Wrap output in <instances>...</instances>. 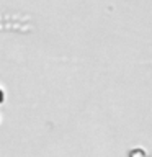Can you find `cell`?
Here are the masks:
<instances>
[{"mask_svg":"<svg viewBox=\"0 0 152 157\" xmlns=\"http://www.w3.org/2000/svg\"><path fill=\"white\" fill-rule=\"evenodd\" d=\"M129 157H147V154H146V151H142V149H132L129 152Z\"/></svg>","mask_w":152,"mask_h":157,"instance_id":"6da1fadb","label":"cell"}]
</instances>
